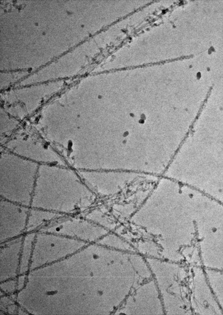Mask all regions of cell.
<instances>
[{
	"label": "cell",
	"mask_w": 223,
	"mask_h": 315,
	"mask_svg": "<svg viewBox=\"0 0 223 315\" xmlns=\"http://www.w3.org/2000/svg\"><path fill=\"white\" fill-rule=\"evenodd\" d=\"M47 231L84 242L98 240L108 232L95 223L78 218H70L58 223L50 227Z\"/></svg>",
	"instance_id": "cell-1"
},
{
	"label": "cell",
	"mask_w": 223,
	"mask_h": 315,
	"mask_svg": "<svg viewBox=\"0 0 223 315\" xmlns=\"http://www.w3.org/2000/svg\"><path fill=\"white\" fill-rule=\"evenodd\" d=\"M57 213L51 211L32 209L29 212L26 226L27 231H31L44 222L55 217Z\"/></svg>",
	"instance_id": "cell-3"
},
{
	"label": "cell",
	"mask_w": 223,
	"mask_h": 315,
	"mask_svg": "<svg viewBox=\"0 0 223 315\" xmlns=\"http://www.w3.org/2000/svg\"><path fill=\"white\" fill-rule=\"evenodd\" d=\"M0 203V228L8 224L0 229V237L3 236L10 228L5 239H11L20 235L26 227L29 210L23 205H17L9 201L3 200Z\"/></svg>",
	"instance_id": "cell-2"
}]
</instances>
